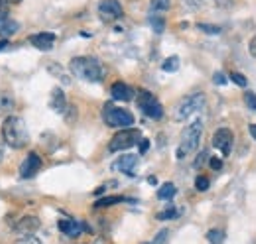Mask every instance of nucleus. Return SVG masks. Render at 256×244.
<instances>
[{"instance_id":"c85d7f7f","label":"nucleus","mask_w":256,"mask_h":244,"mask_svg":"<svg viewBox=\"0 0 256 244\" xmlns=\"http://www.w3.org/2000/svg\"><path fill=\"white\" fill-rule=\"evenodd\" d=\"M230 79H232L234 85H238V87H246V77H244V75H240V73H232Z\"/></svg>"},{"instance_id":"f3484780","label":"nucleus","mask_w":256,"mask_h":244,"mask_svg":"<svg viewBox=\"0 0 256 244\" xmlns=\"http://www.w3.org/2000/svg\"><path fill=\"white\" fill-rule=\"evenodd\" d=\"M18 30H20V26H18V22H14L12 18H8V16H6V18H2V20H0V36H2V38H6V40H8L10 36H14Z\"/></svg>"},{"instance_id":"aec40b11","label":"nucleus","mask_w":256,"mask_h":244,"mask_svg":"<svg viewBox=\"0 0 256 244\" xmlns=\"http://www.w3.org/2000/svg\"><path fill=\"white\" fill-rule=\"evenodd\" d=\"M176 193H178V189H176L174 183H164V185L160 187V191H158V199H162V201H170V199L176 197Z\"/></svg>"},{"instance_id":"6e6552de","label":"nucleus","mask_w":256,"mask_h":244,"mask_svg":"<svg viewBox=\"0 0 256 244\" xmlns=\"http://www.w3.org/2000/svg\"><path fill=\"white\" fill-rule=\"evenodd\" d=\"M98 14L104 22H114V20H120L124 16V10H122V4L118 0H102L98 4Z\"/></svg>"},{"instance_id":"4c0bfd02","label":"nucleus","mask_w":256,"mask_h":244,"mask_svg":"<svg viewBox=\"0 0 256 244\" xmlns=\"http://www.w3.org/2000/svg\"><path fill=\"white\" fill-rule=\"evenodd\" d=\"M250 134H252V138L256 140V124H252V126H250Z\"/></svg>"},{"instance_id":"a211bd4d","label":"nucleus","mask_w":256,"mask_h":244,"mask_svg":"<svg viewBox=\"0 0 256 244\" xmlns=\"http://www.w3.org/2000/svg\"><path fill=\"white\" fill-rule=\"evenodd\" d=\"M10 110H14V98L10 92H0V116L10 114Z\"/></svg>"},{"instance_id":"ea45409f","label":"nucleus","mask_w":256,"mask_h":244,"mask_svg":"<svg viewBox=\"0 0 256 244\" xmlns=\"http://www.w3.org/2000/svg\"><path fill=\"white\" fill-rule=\"evenodd\" d=\"M2 158H4V148H2V142H0V162H2Z\"/></svg>"},{"instance_id":"f03ea898","label":"nucleus","mask_w":256,"mask_h":244,"mask_svg":"<svg viewBox=\"0 0 256 244\" xmlns=\"http://www.w3.org/2000/svg\"><path fill=\"white\" fill-rule=\"evenodd\" d=\"M69 69L77 79L87 83H98L104 77V67L95 58H75L69 63Z\"/></svg>"},{"instance_id":"f257e3e1","label":"nucleus","mask_w":256,"mask_h":244,"mask_svg":"<svg viewBox=\"0 0 256 244\" xmlns=\"http://www.w3.org/2000/svg\"><path fill=\"white\" fill-rule=\"evenodd\" d=\"M2 138L12 150H22L30 144V132L26 122L18 116H6L2 122Z\"/></svg>"},{"instance_id":"9b49d317","label":"nucleus","mask_w":256,"mask_h":244,"mask_svg":"<svg viewBox=\"0 0 256 244\" xmlns=\"http://www.w3.org/2000/svg\"><path fill=\"white\" fill-rule=\"evenodd\" d=\"M56 34L52 32H42V34H36V36H30V44H32L36 50L40 52H50L56 44Z\"/></svg>"},{"instance_id":"1a4fd4ad","label":"nucleus","mask_w":256,"mask_h":244,"mask_svg":"<svg viewBox=\"0 0 256 244\" xmlns=\"http://www.w3.org/2000/svg\"><path fill=\"white\" fill-rule=\"evenodd\" d=\"M232 144H234V136H232V132H230L228 128H221V130L215 132V136H213V146L223 154L224 158L230 154Z\"/></svg>"},{"instance_id":"20e7f679","label":"nucleus","mask_w":256,"mask_h":244,"mask_svg":"<svg viewBox=\"0 0 256 244\" xmlns=\"http://www.w3.org/2000/svg\"><path fill=\"white\" fill-rule=\"evenodd\" d=\"M102 120L110 128H130L134 126V116L126 108H118L114 104H104L102 108Z\"/></svg>"},{"instance_id":"bb28decb","label":"nucleus","mask_w":256,"mask_h":244,"mask_svg":"<svg viewBox=\"0 0 256 244\" xmlns=\"http://www.w3.org/2000/svg\"><path fill=\"white\" fill-rule=\"evenodd\" d=\"M14 244H42V242H40L36 236H32V234H22Z\"/></svg>"},{"instance_id":"dca6fc26","label":"nucleus","mask_w":256,"mask_h":244,"mask_svg":"<svg viewBox=\"0 0 256 244\" xmlns=\"http://www.w3.org/2000/svg\"><path fill=\"white\" fill-rule=\"evenodd\" d=\"M110 94H112V98L114 100H132V96H134V91L128 87L126 83H114L112 87H110Z\"/></svg>"},{"instance_id":"5701e85b","label":"nucleus","mask_w":256,"mask_h":244,"mask_svg":"<svg viewBox=\"0 0 256 244\" xmlns=\"http://www.w3.org/2000/svg\"><path fill=\"white\" fill-rule=\"evenodd\" d=\"M150 8L154 12H166V10L172 8V0H152L150 2Z\"/></svg>"},{"instance_id":"473e14b6","label":"nucleus","mask_w":256,"mask_h":244,"mask_svg":"<svg viewBox=\"0 0 256 244\" xmlns=\"http://www.w3.org/2000/svg\"><path fill=\"white\" fill-rule=\"evenodd\" d=\"M150 148V140H140V154H146Z\"/></svg>"},{"instance_id":"a878e982","label":"nucleus","mask_w":256,"mask_h":244,"mask_svg":"<svg viewBox=\"0 0 256 244\" xmlns=\"http://www.w3.org/2000/svg\"><path fill=\"white\" fill-rule=\"evenodd\" d=\"M201 32H205V34H209V36H217V34H221V28L219 26H211V24H199L197 26Z\"/></svg>"},{"instance_id":"b1692460","label":"nucleus","mask_w":256,"mask_h":244,"mask_svg":"<svg viewBox=\"0 0 256 244\" xmlns=\"http://www.w3.org/2000/svg\"><path fill=\"white\" fill-rule=\"evenodd\" d=\"M207 240L211 244H221L224 240V232L223 230H209L207 232Z\"/></svg>"},{"instance_id":"4be33fe9","label":"nucleus","mask_w":256,"mask_h":244,"mask_svg":"<svg viewBox=\"0 0 256 244\" xmlns=\"http://www.w3.org/2000/svg\"><path fill=\"white\" fill-rule=\"evenodd\" d=\"M150 26L154 28L156 34H164V30H166V20H164V16H150Z\"/></svg>"},{"instance_id":"7c9ffc66","label":"nucleus","mask_w":256,"mask_h":244,"mask_svg":"<svg viewBox=\"0 0 256 244\" xmlns=\"http://www.w3.org/2000/svg\"><path fill=\"white\" fill-rule=\"evenodd\" d=\"M209 164H211V168H213L215 172H219V170L223 168V160H219V158H211V162H209Z\"/></svg>"},{"instance_id":"393cba45","label":"nucleus","mask_w":256,"mask_h":244,"mask_svg":"<svg viewBox=\"0 0 256 244\" xmlns=\"http://www.w3.org/2000/svg\"><path fill=\"white\" fill-rule=\"evenodd\" d=\"M209 185H211V182H209L205 176H199V178L195 180V189H197V191H201V193H203V191H207V189H209Z\"/></svg>"},{"instance_id":"2f4dec72","label":"nucleus","mask_w":256,"mask_h":244,"mask_svg":"<svg viewBox=\"0 0 256 244\" xmlns=\"http://www.w3.org/2000/svg\"><path fill=\"white\" fill-rule=\"evenodd\" d=\"M166 238H168V230L164 228V230H160V232H158V236H156V240H154V242H152V244H164V242H166Z\"/></svg>"},{"instance_id":"2eb2a0df","label":"nucleus","mask_w":256,"mask_h":244,"mask_svg":"<svg viewBox=\"0 0 256 244\" xmlns=\"http://www.w3.org/2000/svg\"><path fill=\"white\" fill-rule=\"evenodd\" d=\"M50 106H52V110H56L58 114H64L65 110H67V100H65V94L60 87H56V89L52 91V102H50Z\"/></svg>"},{"instance_id":"58836bf2","label":"nucleus","mask_w":256,"mask_h":244,"mask_svg":"<svg viewBox=\"0 0 256 244\" xmlns=\"http://www.w3.org/2000/svg\"><path fill=\"white\" fill-rule=\"evenodd\" d=\"M4 2H6V4H20L22 0H4Z\"/></svg>"},{"instance_id":"c756f323","label":"nucleus","mask_w":256,"mask_h":244,"mask_svg":"<svg viewBox=\"0 0 256 244\" xmlns=\"http://www.w3.org/2000/svg\"><path fill=\"white\" fill-rule=\"evenodd\" d=\"M178 216V211L172 207V209H168V211H164V213H160L158 214V218L160 220H168V218H176Z\"/></svg>"},{"instance_id":"f8f14e48","label":"nucleus","mask_w":256,"mask_h":244,"mask_svg":"<svg viewBox=\"0 0 256 244\" xmlns=\"http://www.w3.org/2000/svg\"><path fill=\"white\" fill-rule=\"evenodd\" d=\"M40 226H42V222H40L38 216H24V218H20L14 224V230L22 236V234H34V232H38Z\"/></svg>"},{"instance_id":"ddd939ff","label":"nucleus","mask_w":256,"mask_h":244,"mask_svg":"<svg viewBox=\"0 0 256 244\" xmlns=\"http://www.w3.org/2000/svg\"><path fill=\"white\" fill-rule=\"evenodd\" d=\"M58 226H60V230L64 232L65 236H71V238H75V236H79L87 226L83 224V222H79V220H73V218H62L60 222H58Z\"/></svg>"},{"instance_id":"f704fd0d","label":"nucleus","mask_w":256,"mask_h":244,"mask_svg":"<svg viewBox=\"0 0 256 244\" xmlns=\"http://www.w3.org/2000/svg\"><path fill=\"white\" fill-rule=\"evenodd\" d=\"M205 158H207V152H203L199 156V160L195 162V168H199V166H203V162H205Z\"/></svg>"},{"instance_id":"7ed1b4c3","label":"nucleus","mask_w":256,"mask_h":244,"mask_svg":"<svg viewBox=\"0 0 256 244\" xmlns=\"http://www.w3.org/2000/svg\"><path fill=\"white\" fill-rule=\"evenodd\" d=\"M201 134H203V122L199 118L193 120L190 126H186V130L182 132V144L178 148V160H184L186 156H190L199 148Z\"/></svg>"},{"instance_id":"412c9836","label":"nucleus","mask_w":256,"mask_h":244,"mask_svg":"<svg viewBox=\"0 0 256 244\" xmlns=\"http://www.w3.org/2000/svg\"><path fill=\"white\" fill-rule=\"evenodd\" d=\"M162 69H164L166 73H176V71L180 69V58H178V56H172V58H168V60L164 61Z\"/></svg>"},{"instance_id":"0eeeda50","label":"nucleus","mask_w":256,"mask_h":244,"mask_svg":"<svg viewBox=\"0 0 256 244\" xmlns=\"http://www.w3.org/2000/svg\"><path fill=\"white\" fill-rule=\"evenodd\" d=\"M138 106L140 110L148 116V118H154V120H160L164 116V106L160 104V100L148 91H140L138 92Z\"/></svg>"},{"instance_id":"a19ab883","label":"nucleus","mask_w":256,"mask_h":244,"mask_svg":"<svg viewBox=\"0 0 256 244\" xmlns=\"http://www.w3.org/2000/svg\"><path fill=\"white\" fill-rule=\"evenodd\" d=\"M148 183H152V185H156V183H158V180H156V178H150V180H148Z\"/></svg>"},{"instance_id":"cd10ccee","label":"nucleus","mask_w":256,"mask_h":244,"mask_svg":"<svg viewBox=\"0 0 256 244\" xmlns=\"http://www.w3.org/2000/svg\"><path fill=\"white\" fill-rule=\"evenodd\" d=\"M244 102H246V106H248V108H250V110H254L256 112V94L254 92H246V94H244Z\"/></svg>"},{"instance_id":"423d86ee","label":"nucleus","mask_w":256,"mask_h":244,"mask_svg":"<svg viewBox=\"0 0 256 244\" xmlns=\"http://www.w3.org/2000/svg\"><path fill=\"white\" fill-rule=\"evenodd\" d=\"M142 140V134L140 130L136 128H122L120 132H116L108 144V150L110 152H122V150H128L132 146H136L138 142Z\"/></svg>"},{"instance_id":"4468645a","label":"nucleus","mask_w":256,"mask_h":244,"mask_svg":"<svg viewBox=\"0 0 256 244\" xmlns=\"http://www.w3.org/2000/svg\"><path fill=\"white\" fill-rule=\"evenodd\" d=\"M136 166H138V156H122V158H118V162L114 164V170H118V172H122V174H126V176H134V170H136Z\"/></svg>"},{"instance_id":"79ce46f5","label":"nucleus","mask_w":256,"mask_h":244,"mask_svg":"<svg viewBox=\"0 0 256 244\" xmlns=\"http://www.w3.org/2000/svg\"><path fill=\"white\" fill-rule=\"evenodd\" d=\"M190 2H193V0H190Z\"/></svg>"},{"instance_id":"9d476101","label":"nucleus","mask_w":256,"mask_h":244,"mask_svg":"<svg viewBox=\"0 0 256 244\" xmlns=\"http://www.w3.org/2000/svg\"><path fill=\"white\" fill-rule=\"evenodd\" d=\"M40 170H42V158L36 152H30L20 168V176H22V180H32Z\"/></svg>"},{"instance_id":"e433bc0d","label":"nucleus","mask_w":256,"mask_h":244,"mask_svg":"<svg viewBox=\"0 0 256 244\" xmlns=\"http://www.w3.org/2000/svg\"><path fill=\"white\" fill-rule=\"evenodd\" d=\"M8 46H10V44H8V40H4V42H0V52H2V50H6Z\"/></svg>"},{"instance_id":"c9c22d12","label":"nucleus","mask_w":256,"mask_h":244,"mask_svg":"<svg viewBox=\"0 0 256 244\" xmlns=\"http://www.w3.org/2000/svg\"><path fill=\"white\" fill-rule=\"evenodd\" d=\"M250 54L256 58V36L252 38V42H250Z\"/></svg>"},{"instance_id":"72a5a7b5","label":"nucleus","mask_w":256,"mask_h":244,"mask_svg":"<svg viewBox=\"0 0 256 244\" xmlns=\"http://www.w3.org/2000/svg\"><path fill=\"white\" fill-rule=\"evenodd\" d=\"M215 83H217V85H224V83H226L223 73H215Z\"/></svg>"},{"instance_id":"6ab92c4d","label":"nucleus","mask_w":256,"mask_h":244,"mask_svg":"<svg viewBox=\"0 0 256 244\" xmlns=\"http://www.w3.org/2000/svg\"><path fill=\"white\" fill-rule=\"evenodd\" d=\"M128 201L126 197H120V195H110V197H102L95 203L96 209H104V207H112V205H118V203H124Z\"/></svg>"},{"instance_id":"39448f33","label":"nucleus","mask_w":256,"mask_h":244,"mask_svg":"<svg viewBox=\"0 0 256 244\" xmlns=\"http://www.w3.org/2000/svg\"><path fill=\"white\" fill-rule=\"evenodd\" d=\"M203 106H205V94H203V92H193V94H190V96H186V98L180 100V104L176 106L174 118H176V120H186V118H190L192 114L199 112Z\"/></svg>"}]
</instances>
